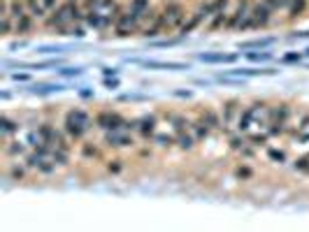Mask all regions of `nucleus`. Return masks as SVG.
<instances>
[{
    "mask_svg": "<svg viewBox=\"0 0 309 232\" xmlns=\"http://www.w3.org/2000/svg\"><path fill=\"white\" fill-rule=\"evenodd\" d=\"M82 12H79V7H77L72 0H68V2H63L58 10H56V14L53 17H49L47 19V26H52V28H65V23H70V21H75L77 17H79Z\"/></svg>",
    "mask_w": 309,
    "mask_h": 232,
    "instance_id": "1",
    "label": "nucleus"
},
{
    "mask_svg": "<svg viewBox=\"0 0 309 232\" xmlns=\"http://www.w3.org/2000/svg\"><path fill=\"white\" fill-rule=\"evenodd\" d=\"M96 123L103 130H130V128H135V121H126L117 112H100L96 116Z\"/></svg>",
    "mask_w": 309,
    "mask_h": 232,
    "instance_id": "2",
    "label": "nucleus"
},
{
    "mask_svg": "<svg viewBox=\"0 0 309 232\" xmlns=\"http://www.w3.org/2000/svg\"><path fill=\"white\" fill-rule=\"evenodd\" d=\"M272 12H275V10H272L265 0H263V2L256 5V7L251 10V14H249V26H254V28H263V26H267L270 17H272Z\"/></svg>",
    "mask_w": 309,
    "mask_h": 232,
    "instance_id": "3",
    "label": "nucleus"
},
{
    "mask_svg": "<svg viewBox=\"0 0 309 232\" xmlns=\"http://www.w3.org/2000/svg\"><path fill=\"white\" fill-rule=\"evenodd\" d=\"M139 21L130 14V12H123V14H119L117 23H114V28H117V35L119 37H126V35H130V33L137 31Z\"/></svg>",
    "mask_w": 309,
    "mask_h": 232,
    "instance_id": "4",
    "label": "nucleus"
},
{
    "mask_svg": "<svg viewBox=\"0 0 309 232\" xmlns=\"http://www.w3.org/2000/svg\"><path fill=\"white\" fill-rule=\"evenodd\" d=\"M163 17H165V28L179 26V23L184 21V5H181V2H168Z\"/></svg>",
    "mask_w": 309,
    "mask_h": 232,
    "instance_id": "5",
    "label": "nucleus"
},
{
    "mask_svg": "<svg viewBox=\"0 0 309 232\" xmlns=\"http://www.w3.org/2000/svg\"><path fill=\"white\" fill-rule=\"evenodd\" d=\"M105 144H109V147H133L135 142H133V137H130L128 133H121V130H107Z\"/></svg>",
    "mask_w": 309,
    "mask_h": 232,
    "instance_id": "6",
    "label": "nucleus"
},
{
    "mask_svg": "<svg viewBox=\"0 0 309 232\" xmlns=\"http://www.w3.org/2000/svg\"><path fill=\"white\" fill-rule=\"evenodd\" d=\"M135 128L139 130V135L142 137H154L156 135V116L151 114V116H142V118H137L135 121Z\"/></svg>",
    "mask_w": 309,
    "mask_h": 232,
    "instance_id": "7",
    "label": "nucleus"
},
{
    "mask_svg": "<svg viewBox=\"0 0 309 232\" xmlns=\"http://www.w3.org/2000/svg\"><path fill=\"white\" fill-rule=\"evenodd\" d=\"M237 112H240V100H228L223 105V112H221V116H223V126H233L235 116H237Z\"/></svg>",
    "mask_w": 309,
    "mask_h": 232,
    "instance_id": "8",
    "label": "nucleus"
},
{
    "mask_svg": "<svg viewBox=\"0 0 309 232\" xmlns=\"http://www.w3.org/2000/svg\"><path fill=\"white\" fill-rule=\"evenodd\" d=\"M258 107H260V105L246 107L244 112L240 114V121H237V130H240V133H244V130H249V128H251V121H254V116H256Z\"/></svg>",
    "mask_w": 309,
    "mask_h": 232,
    "instance_id": "9",
    "label": "nucleus"
},
{
    "mask_svg": "<svg viewBox=\"0 0 309 232\" xmlns=\"http://www.w3.org/2000/svg\"><path fill=\"white\" fill-rule=\"evenodd\" d=\"M200 118H203V121H205V123H207L209 128H212V130H223V128H225V126H223V116H219L216 112H214V109H205Z\"/></svg>",
    "mask_w": 309,
    "mask_h": 232,
    "instance_id": "10",
    "label": "nucleus"
},
{
    "mask_svg": "<svg viewBox=\"0 0 309 232\" xmlns=\"http://www.w3.org/2000/svg\"><path fill=\"white\" fill-rule=\"evenodd\" d=\"M128 12L137 19V21H142L144 14H149V0H130Z\"/></svg>",
    "mask_w": 309,
    "mask_h": 232,
    "instance_id": "11",
    "label": "nucleus"
},
{
    "mask_svg": "<svg viewBox=\"0 0 309 232\" xmlns=\"http://www.w3.org/2000/svg\"><path fill=\"white\" fill-rule=\"evenodd\" d=\"M235 58V53H200L203 63H233Z\"/></svg>",
    "mask_w": 309,
    "mask_h": 232,
    "instance_id": "12",
    "label": "nucleus"
},
{
    "mask_svg": "<svg viewBox=\"0 0 309 232\" xmlns=\"http://www.w3.org/2000/svg\"><path fill=\"white\" fill-rule=\"evenodd\" d=\"M191 133H193V137H195V142H203V139L209 137V133H212V128L205 123L203 118L200 121H195V123H191Z\"/></svg>",
    "mask_w": 309,
    "mask_h": 232,
    "instance_id": "13",
    "label": "nucleus"
},
{
    "mask_svg": "<svg viewBox=\"0 0 309 232\" xmlns=\"http://www.w3.org/2000/svg\"><path fill=\"white\" fill-rule=\"evenodd\" d=\"M23 2L28 7V14L35 17V19H42L44 14H47V7L42 5V0H23Z\"/></svg>",
    "mask_w": 309,
    "mask_h": 232,
    "instance_id": "14",
    "label": "nucleus"
},
{
    "mask_svg": "<svg viewBox=\"0 0 309 232\" xmlns=\"http://www.w3.org/2000/svg\"><path fill=\"white\" fill-rule=\"evenodd\" d=\"M0 126H2V137L10 139V135H14V133H19V121H12L10 116H2V121H0Z\"/></svg>",
    "mask_w": 309,
    "mask_h": 232,
    "instance_id": "15",
    "label": "nucleus"
},
{
    "mask_svg": "<svg viewBox=\"0 0 309 232\" xmlns=\"http://www.w3.org/2000/svg\"><path fill=\"white\" fill-rule=\"evenodd\" d=\"M177 147L184 149V151H191L193 147H195V137H193L191 133H177Z\"/></svg>",
    "mask_w": 309,
    "mask_h": 232,
    "instance_id": "16",
    "label": "nucleus"
},
{
    "mask_svg": "<svg viewBox=\"0 0 309 232\" xmlns=\"http://www.w3.org/2000/svg\"><path fill=\"white\" fill-rule=\"evenodd\" d=\"M33 19H35V17H31V14H26L23 19H19V21L14 23V33H17V35H26V33H31Z\"/></svg>",
    "mask_w": 309,
    "mask_h": 232,
    "instance_id": "17",
    "label": "nucleus"
},
{
    "mask_svg": "<svg viewBox=\"0 0 309 232\" xmlns=\"http://www.w3.org/2000/svg\"><path fill=\"white\" fill-rule=\"evenodd\" d=\"M2 151H5V156H21V153H26V147H23L21 142H7L5 139Z\"/></svg>",
    "mask_w": 309,
    "mask_h": 232,
    "instance_id": "18",
    "label": "nucleus"
},
{
    "mask_svg": "<svg viewBox=\"0 0 309 232\" xmlns=\"http://www.w3.org/2000/svg\"><path fill=\"white\" fill-rule=\"evenodd\" d=\"M154 142L163 149H170L172 144H177V135H154Z\"/></svg>",
    "mask_w": 309,
    "mask_h": 232,
    "instance_id": "19",
    "label": "nucleus"
},
{
    "mask_svg": "<svg viewBox=\"0 0 309 232\" xmlns=\"http://www.w3.org/2000/svg\"><path fill=\"white\" fill-rule=\"evenodd\" d=\"M147 67H160V70H181V67H186L184 63H158V61H149Z\"/></svg>",
    "mask_w": 309,
    "mask_h": 232,
    "instance_id": "20",
    "label": "nucleus"
},
{
    "mask_svg": "<svg viewBox=\"0 0 309 232\" xmlns=\"http://www.w3.org/2000/svg\"><path fill=\"white\" fill-rule=\"evenodd\" d=\"M305 5H307V0H293V5H291V12H288V17H291V19L300 17V14L305 12Z\"/></svg>",
    "mask_w": 309,
    "mask_h": 232,
    "instance_id": "21",
    "label": "nucleus"
},
{
    "mask_svg": "<svg viewBox=\"0 0 309 232\" xmlns=\"http://www.w3.org/2000/svg\"><path fill=\"white\" fill-rule=\"evenodd\" d=\"M200 21H203V14L198 12V14L193 17L191 21H189V23H184V26H181V35H186V33H191L193 28H195V26H198V23H200Z\"/></svg>",
    "mask_w": 309,
    "mask_h": 232,
    "instance_id": "22",
    "label": "nucleus"
},
{
    "mask_svg": "<svg viewBox=\"0 0 309 232\" xmlns=\"http://www.w3.org/2000/svg\"><path fill=\"white\" fill-rule=\"evenodd\" d=\"M82 153H84L86 158H100V149L91 147V144H84V147H82Z\"/></svg>",
    "mask_w": 309,
    "mask_h": 232,
    "instance_id": "23",
    "label": "nucleus"
},
{
    "mask_svg": "<svg viewBox=\"0 0 309 232\" xmlns=\"http://www.w3.org/2000/svg\"><path fill=\"white\" fill-rule=\"evenodd\" d=\"M10 174H12V179H14V181H19V179L26 177V167H21V165H12Z\"/></svg>",
    "mask_w": 309,
    "mask_h": 232,
    "instance_id": "24",
    "label": "nucleus"
},
{
    "mask_svg": "<svg viewBox=\"0 0 309 232\" xmlns=\"http://www.w3.org/2000/svg\"><path fill=\"white\" fill-rule=\"evenodd\" d=\"M267 156H270L272 160H279V163H286V153H284V151H277V149H270V151H267Z\"/></svg>",
    "mask_w": 309,
    "mask_h": 232,
    "instance_id": "25",
    "label": "nucleus"
},
{
    "mask_svg": "<svg viewBox=\"0 0 309 232\" xmlns=\"http://www.w3.org/2000/svg\"><path fill=\"white\" fill-rule=\"evenodd\" d=\"M249 142H251L254 147H260V144H265V142H267V135H251Z\"/></svg>",
    "mask_w": 309,
    "mask_h": 232,
    "instance_id": "26",
    "label": "nucleus"
},
{
    "mask_svg": "<svg viewBox=\"0 0 309 232\" xmlns=\"http://www.w3.org/2000/svg\"><path fill=\"white\" fill-rule=\"evenodd\" d=\"M267 44H272V40H256V42H244V49H249V47H267Z\"/></svg>",
    "mask_w": 309,
    "mask_h": 232,
    "instance_id": "27",
    "label": "nucleus"
},
{
    "mask_svg": "<svg viewBox=\"0 0 309 232\" xmlns=\"http://www.w3.org/2000/svg\"><path fill=\"white\" fill-rule=\"evenodd\" d=\"M121 167H123V165H121V160H109V165H107V169H109V172H114V174L121 172Z\"/></svg>",
    "mask_w": 309,
    "mask_h": 232,
    "instance_id": "28",
    "label": "nucleus"
},
{
    "mask_svg": "<svg viewBox=\"0 0 309 232\" xmlns=\"http://www.w3.org/2000/svg\"><path fill=\"white\" fill-rule=\"evenodd\" d=\"M235 174H237L240 179H242V177L249 179V177H251V169H249V167H237V169H235Z\"/></svg>",
    "mask_w": 309,
    "mask_h": 232,
    "instance_id": "29",
    "label": "nucleus"
},
{
    "mask_svg": "<svg viewBox=\"0 0 309 232\" xmlns=\"http://www.w3.org/2000/svg\"><path fill=\"white\" fill-rule=\"evenodd\" d=\"M270 56H272V53H249V58H251V61H267V58H270Z\"/></svg>",
    "mask_w": 309,
    "mask_h": 232,
    "instance_id": "30",
    "label": "nucleus"
},
{
    "mask_svg": "<svg viewBox=\"0 0 309 232\" xmlns=\"http://www.w3.org/2000/svg\"><path fill=\"white\" fill-rule=\"evenodd\" d=\"M230 147H233V149H244L246 144H244V139H240V137H233V139H230Z\"/></svg>",
    "mask_w": 309,
    "mask_h": 232,
    "instance_id": "31",
    "label": "nucleus"
},
{
    "mask_svg": "<svg viewBox=\"0 0 309 232\" xmlns=\"http://www.w3.org/2000/svg\"><path fill=\"white\" fill-rule=\"evenodd\" d=\"M61 74H65V77H72V74H82V70H79V67H75V70H72V67H65V70H61Z\"/></svg>",
    "mask_w": 309,
    "mask_h": 232,
    "instance_id": "32",
    "label": "nucleus"
},
{
    "mask_svg": "<svg viewBox=\"0 0 309 232\" xmlns=\"http://www.w3.org/2000/svg\"><path fill=\"white\" fill-rule=\"evenodd\" d=\"M295 167H300V169H305V172H309V160H307V158L295 160Z\"/></svg>",
    "mask_w": 309,
    "mask_h": 232,
    "instance_id": "33",
    "label": "nucleus"
},
{
    "mask_svg": "<svg viewBox=\"0 0 309 232\" xmlns=\"http://www.w3.org/2000/svg\"><path fill=\"white\" fill-rule=\"evenodd\" d=\"M284 61H286V63H293V61H300V53H286V56H284Z\"/></svg>",
    "mask_w": 309,
    "mask_h": 232,
    "instance_id": "34",
    "label": "nucleus"
},
{
    "mask_svg": "<svg viewBox=\"0 0 309 232\" xmlns=\"http://www.w3.org/2000/svg\"><path fill=\"white\" fill-rule=\"evenodd\" d=\"M56 2H58V0H42V5L47 7V12H49V10H56Z\"/></svg>",
    "mask_w": 309,
    "mask_h": 232,
    "instance_id": "35",
    "label": "nucleus"
},
{
    "mask_svg": "<svg viewBox=\"0 0 309 232\" xmlns=\"http://www.w3.org/2000/svg\"><path fill=\"white\" fill-rule=\"evenodd\" d=\"M14 79H17V82H26V79H28V74H14Z\"/></svg>",
    "mask_w": 309,
    "mask_h": 232,
    "instance_id": "36",
    "label": "nucleus"
},
{
    "mask_svg": "<svg viewBox=\"0 0 309 232\" xmlns=\"http://www.w3.org/2000/svg\"><path fill=\"white\" fill-rule=\"evenodd\" d=\"M288 2H293V0H279V7H284V5H288Z\"/></svg>",
    "mask_w": 309,
    "mask_h": 232,
    "instance_id": "37",
    "label": "nucleus"
},
{
    "mask_svg": "<svg viewBox=\"0 0 309 232\" xmlns=\"http://www.w3.org/2000/svg\"><path fill=\"white\" fill-rule=\"evenodd\" d=\"M305 53H307V56H309V49H307V51H305Z\"/></svg>",
    "mask_w": 309,
    "mask_h": 232,
    "instance_id": "38",
    "label": "nucleus"
}]
</instances>
